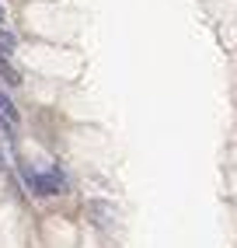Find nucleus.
I'll use <instances>...</instances> for the list:
<instances>
[{
	"label": "nucleus",
	"mask_w": 237,
	"mask_h": 248,
	"mask_svg": "<svg viewBox=\"0 0 237 248\" xmlns=\"http://www.w3.org/2000/svg\"><path fill=\"white\" fill-rule=\"evenodd\" d=\"M14 49H18V35L11 28H0V56H11Z\"/></svg>",
	"instance_id": "7ed1b4c3"
},
{
	"label": "nucleus",
	"mask_w": 237,
	"mask_h": 248,
	"mask_svg": "<svg viewBox=\"0 0 237 248\" xmlns=\"http://www.w3.org/2000/svg\"><path fill=\"white\" fill-rule=\"evenodd\" d=\"M4 168H7V161H4V154H0V171H4Z\"/></svg>",
	"instance_id": "423d86ee"
},
{
	"label": "nucleus",
	"mask_w": 237,
	"mask_h": 248,
	"mask_svg": "<svg viewBox=\"0 0 237 248\" xmlns=\"http://www.w3.org/2000/svg\"><path fill=\"white\" fill-rule=\"evenodd\" d=\"M0 80H7L11 88H18V84H21V77H18V70L11 67V60H7V56H0Z\"/></svg>",
	"instance_id": "20e7f679"
},
{
	"label": "nucleus",
	"mask_w": 237,
	"mask_h": 248,
	"mask_svg": "<svg viewBox=\"0 0 237 248\" xmlns=\"http://www.w3.org/2000/svg\"><path fill=\"white\" fill-rule=\"evenodd\" d=\"M21 175H25V186L35 192V196H59V192H66L70 189V182H66V175L56 168H49V171H31V168H21Z\"/></svg>",
	"instance_id": "f257e3e1"
},
{
	"label": "nucleus",
	"mask_w": 237,
	"mask_h": 248,
	"mask_svg": "<svg viewBox=\"0 0 237 248\" xmlns=\"http://www.w3.org/2000/svg\"><path fill=\"white\" fill-rule=\"evenodd\" d=\"M0 28H7V11H4V4H0Z\"/></svg>",
	"instance_id": "39448f33"
},
{
	"label": "nucleus",
	"mask_w": 237,
	"mask_h": 248,
	"mask_svg": "<svg viewBox=\"0 0 237 248\" xmlns=\"http://www.w3.org/2000/svg\"><path fill=\"white\" fill-rule=\"evenodd\" d=\"M18 126H21V115H18V105L11 102V94L0 88V129H4V137L14 143L18 140Z\"/></svg>",
	"instance_id": "f03ea898"
}]
</instances>
